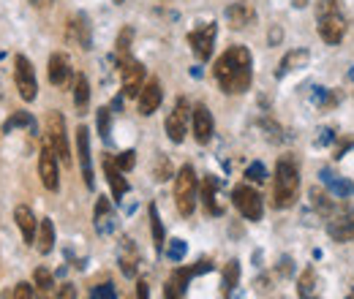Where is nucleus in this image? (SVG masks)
<instances>
[{
    "mask_svg": "<svg viewBox=\"0 0 354 299\" xmlns=\"http://www.w3.org/2000/svg\"><path fill=\"white\" fill-rule=\"evenodd\" d=\"M153 177H156L158 182H167V180H172V164H169V158H167V155H161V158L156 161Z\"/></svg>",
    "mask_w": 354,
    "mask_h": 299,
    "instance_id": "nucleus-36",
    "label": "nucleus"
},
{
    "mask_svg": "<svg viewBox=\"0 0 354 299\" xmlns=\"http://www.w3.org/2000/svg\"><path fill=\"white\" fill-rule=\"evenodd\" d=\"M46 142L55 147L57 158L63 164H71V147H68V131H66V117L60 112H49L46 117Z\"/></svg>",
    "mask_w": 354,
    "mask_h": 299,
    "instance_id": "nucleus-5",
    "label": "nucleus"
},
{
    "mask_svg": "<svg viewBox=\"0 0 354 299\" xmlns=\"http://www.w3.org/2000/svg\"><path fill=\"white\" fill-rule=\"evenodd\" d=\"M237 283H240V261L232 258V261L223 267V297L226 299L232 297V291L237 289Z\"/></svg>",
    "mask_w": 354,
    "mask_h": 299,
    "instance_id": "nucleus-31",
    "label": "nucleus"
},
{
    "mask_svg": "<svg viewBox=\"0 0 354 299\" xmlns=\"http://www.w3.org/2000/svg\"><path fill=\"white\" fill-rule=\"evenodd\" d=\"M306 63H308V52H306V49H292V52L281 60L278 77H286L289 71H295V68H300V66H306Z\"/></svg>",
    "mask_w": 354,
    "mask_h": 299,
    "instance_id": "nucleus-30",
    "label": "nucleus"
},
{
    "mask_svg": "<svg viewBox=\"0 0 354 299\" xmlns=\"http://www.w3.org/2000/svg\"><path fill=\"white\" fill-rule=\"evenodd\" d=\"M68 41H74L77 46L82 49H90L93 46V28H90V19L88 14H74L68 19Z\"/></svg>",
    "mask_w": 354,
    "mask_h": 299,
    "instance_id": "nucleus-17",
    "label": "nucleus"
},
{
    "mask_svg": "<svg viewBox=\"0 0 354 299\" xmlns=\"http://www.w3.org/2000/svg\"><path fill=\"white\" fill-rule=\"evenodd\" d=\"M216 33H218V28H216L213 22L199 25V28H194V30L188 33V44H191V49H194L196 60L207 63V60L213 57V49H216Z\"/></svg>",
    "mask_w": 354,
    "mask_h": 299,
    "instance_id": "nucleus-7",
    "label": "nucleus"
},
{
    "mask_svg": "<svg viewBox=\"0 0 354 299\" xmlns=\"http://www.w3.org/2000/svg\"><path fill=\"white\" fill-rule=\"evenodd\" d=\"M14 128H28V131H36V120L28 115V112H14L6 123H3V133H11Z\"/></svg>",
    "mask_w": 354,
    "mask_h": 299,
    "instance_id": "nucleus-33",
    "label": "nucleus"
},
{
    "mask_svg": "<svg viewBox=\"0 0 354 299\" xmlns=\"http://www.w3.org/2000/svg\"><path fill=\"white\" fill-rule=\"evenodd\" d=\"M120 79H123V93L129 98H139V93L145 87V66L133 57L120 60Z\"/></svg>",
    "mask_w": 354,
    "mask_h": 299,
    "instance_id": "nucleus-10",
    "label": "nucleus"
},
{
    "mask_svg": "<svg viewBox=\"0 0 354 299\" xmlns=\"http://www.w3.org/2000/svg\"><path fill=\"white\" fill-rule=\"evenodd\" d=\"M115 161H118V166L123 171H131L133 164H136V153H133V150H126V153H120Z\"/></svg>",
    "mask_w": 354,
    "mask_h": 299,
    "instance_id": "nucleus-39",
    "label": "nucleus"
},
{
    "mask_svg": "<svg viewBox=\"0 0 354 299\" xmlns=\"http://www.w3.org/2000/svg\"><path fill=\"white\" fill-rule=\"evenodd\" d=\"M90 299H118V291H115L112 283H101L90 291Z\"/></svg>",
    "mask_w": 354,
    "mask_h": 299,
    "instance_id": "nucleus-37",
    "label": "nucleus"
},
{
    "mask_svg": "<svg viewBox=\"0 0 354 299\" xmlns=\"http://www.w3.org/2000/svg\"><path fill=\"white\" fill-rule=\"evenodd\" d=\"M74 104H77V109H80V115H85L90 106V82L85 74H77V79H74Z\"/></svg>",
    "mask_w": 354,
    "mask_h": 299,
    "instance_id": "nucleus-28",
    "label": "nucleus"
},
{
    "mask_svg": "<svg viewBox=\"0 0 354 299\" xmlns=\"http://www.w3.org/2000/svg\"><path fill=\"white\" fill-rule=\"evenodd\" d=\"M196 199H199V180H196V171L191 164H185L183 169L175 174V204L177 213L188 215L196 210Z\"/></svg>",
    "mask_w": 354,
    "mask_h": 299,
    "instance_id": "nucleus-3",
    "label": "nucleus"
},
{
    "mask_svg": "<svg viewBox=\"0 0 354 299\" xmlns=\"http://www.w3.org/2000/svg\"><path fill=\"white\" fill-rule=\"evenodd\" d=\"M93 223H95V231L98 234H109L115 229V210H112V202L106 196H101L95 202V210H93Z\"/></svg>",
    "mask_w": 354,
    "mask_h": 299,
    "instance_id": "nucleus-23",
    "label": "nucleus"
},
{
    "mask_svg": "<svg viewBox=\"0 0 354 299\" xmlns=\"http://www.w3.org/2000/svg\"><path fill=\"white\" fill-rule=\"evenodd\" d=\"M30 3H33V6H36V8H44V6H49V3H52V0H30Z\"/></svg>",
    "mask_w": 354,
    "mask_h": 299,
    "instance_id": "nucleus-46",
    "label": "nucleus"
},
{
    "mask_svg": "<svg viewBox=\"0 0 354 299\" xmlns=\"http://www.w3.org/2000/svg\"><path fill=\"white\" fill-rule=\"evenodd\" d=\"M330 237L338 240V242H349L354 240V215H346V218H338L330 223Z\"/></svg>",
    "mask_w": 354,
    "mask_h": 299,
    "instance_id": "nucleus-27",
    "label": "nucleus"
},
{
    "mask_svg": "<svg viewBox=\"0 0 354 299\" xmlns=\"http://www.w3.org/2000/svg\"><path fill=\"white\" fill-rule=\"evenodd\" d=\"M316 28H319V36L324 44H341L346 36V17L341 11H333V14H322L316 17Z\"/></svg>",
    "mask_w": 354,
    "mask_h": 299,
    "instance_id": "nucleus-9",
    "label": "nucleus"
},
{
    "mask_svg": "<svg viewBox=\"0 0 354 299\" xmlns=\"http://www.w3.org/2000/svg\"><path fill=\"white\" fill-rule=\"evenodd\" d=\"M191 126H194V139L199 144H207L213 139V131H216V123H213V115L205 104H196L194 112H191Z\"/></svg>",
    "mask_w": 354,
    "mask_h": 299,
    "instance_id": "nucleus-12",
    "label": "nucleus"
},
{
    "mask_svg": "<svg viewBox=\"0 0 354 299\" xmlns=\"http://www.w3.org/2000/svg\"><path fill=\"white\" fill-rule=\"evenodd\" d=\"M199 199H202L207 215H223V204L218 199V180L213 174H205V180L199 185Z\"/></svg>",
    "mask_w": 354,
    "mask_h": 299,
    "instance_id": "nucleus-16",
    "label": "nucleus"
},
{
    "mask_svg": "<svg viewBox=\"0 0 354 299\" xmlns=\"http://www.w3.org/2000/svg\"><path fill=\"white\" fill-rule=\"evenodd\" d=\"M14 220H17L19 231H22V240H25L28 245H33V242H36V234H39V220H36L33 210H30L28 204H19V207L14 210Z\"/></svg>",
    "mask_w": 354,
    "mask_h": 299,
    "instance_id": "nucleus-20",
    "label": "nucleus"
},
{
    "mask_svg": "<svg viewBox=\"0 0 354 299\" xmlns=\"http://www.w3.org/2000/svg\"><path fill=\"white\" fill-rule=\"evenodd\" d=\"M101 166H104L106 182H109V188H112V199H118V202H120V199L129 193V180L123 177V169H120V166H118V161H115V158H109V155H104Z\"/></svg>",
    "mask_w": 354,
    "mask_h": 299,
    "instance_id": "nucleus-15",
    "label": "nucleus"
},
{
    "mask_svg": "<svg viewBox=\"0 0 354 299\" xmlns=\"http://www.w3.org/2000/svg\"><path fill=\"white\" fill-rule=\"evenodd\" d=\"M297 294H300V299H319L316 297V269L313 267H306L303 275L297 278Z\"/></svg>",
    "mask_w": 354,
    "mask_h": 299,
    "instance_id": "nucleus-29",
    "label": "nucleus"
},
{
    "mask_svg": "<svg viewBox=\"0 0 354 299\" xmlns=\"http://www.w3.org/2000/svg\"><path fill=\"white\" fill-rule=\"evenodd\" d=\"M319 180H322V185H324L333 196H338V199L354 196V182H349L346 177H338L333 169H322L319 171Z\"/></svg>",
    "mask_w": 354,
    "mask_h": 299,
    "instance_id": "nucleus-19",
    "label": "nucleus"
},
{
    "mask_svg": "<svg viewBox=\"0 0 354 299\" xmlns=\"http://www.w3.org/2000/svg\"><path fill=\"white\" fill-rule=\"evenodd\" d=\"M213 77L221 85L223 93H229V95L245 93L251 87V82H254V57H251L248 46H240V44L229 46L221 57L216 60Z\"/></svg>",
    "mask_w": 354,
    "mask_h": 299,
    "instance_id": "nucleus-1",
    "label": "nucleus"
},
{
    "mask_svg": "<svg viewBox=\"0 0 354 299\" xmlns=\"http://www.w3.org/2000/svg\"><path fill=\"white\" fill-rule=\"evenodd\" d=\"M14 82H17V90H19L22 101H36V95H39V82H36L33 63H30L25 55H17V57H14Z\"/></svg>",
    "mask_w": 354,
    "mask_h": 299,
    "instance_id": "nucleus-6",
    "label": "nucleus"
},
{
    "mask_svg": "<svg viewBox=\"0 0 354 299\" xmlns=\"http://www.w3.org/2000/svg\"><path fill=\"white\" fill-rule=\"evenodd\" d=\"M333 11H341V0H319V6H316V17H322V14H333Z\"/></svg>",
    "mask_w": 354,
    "mask_h": 299,
    "instance_id": "nucleus-41",
    "label": "nucleus"
},
{
    "mask_svg": "<svg viewBox=\"0 0 354 299\" xmlns=\"http://www.w3.org/2000/svg\"><path fill=\"white\" fill-rule=\"evenodd\" d=\"M33 294H36V289L30 283H17V289H14V299H33Z\"/></svg>",
    "mask_w": 354,
    "mask_h": 299,
    "instance_id": "nucleus-42",
    "label": "nucleus"
},
{
    "mask_svg": "<svg viewBox=\"0 0 354 299\" xmlns=\"http://www.w3.org/2000/svg\"><path fill=\"white\" fill-rule=\"evenodd\" d=\"M188 115H191V106H188V98H177L175 106H172V112H169V117H167V123H164V128H167V136L180 144L183 139H185V133H188Z\"/></svg>",
    "mask_w": 354,
    "mask_h": 299,
    "instance_id": "nucleus-8",
    "label": "nucleus"
},
{
    "mask_svg": "<svg viewBox=\"0 0 354 299\" xmlns=\"http://www.w3.org/2000/svg\"><path fill=\"white\" fill-rule=\"evenodd\" d=\"M346 299H354V294H352V297H346Z\"/></svg>",
    "mask_w": 354,
    "mask_h": 299,
    "instance_id": "nucleus-48",
    "label": "nucleus"
},
{
    "mask_svg": "<svg viewBox=\"0 0 354 299\" xmlns=\"http://www.w3.org/2000/svg\"><path fill=\"white\" fill-rule=\"evenodd\" d=\"M115 3H126V0H115Z\"/></svg>",
    "mask_w": 354,
    "mask_h": 299,
    "instance_id": "nucleus-47",
    "label": "nucleus"
},
{
    "mask_svg": "<svg viewBox=\"0 0 354 299\" xmlns=\"http://www.w3.org/2000/svg\"><path fill=\"white\" fill-rule=\"evenodd\" d=\"M164 299H183V291L177 289L172 280H169V283L164 286Z\"/></svg>",
    "mask_w": 354,
    "mask_h": 299,
    "instance_id": "nucleus-43",
    "label": "nucleus"
},
{
    "mask_svg": "<svg viewBox=\"0 0 354 299\" xmlns=\"http://www.w3.org/2000/svg\"><path fill=\"white\" fill-rule=\"evenodd\" d=\"M202 272H213V261L210 258H202V261H196L194 267H183V269H175L172 272V283H175L177 289L185 294V289H188V283H191V278H196V275H202Z\"/></svg>",
    "mask_w": 354,
    "mask_h": 299,
    "instance_id": "nucleus-22",
    "label": "nucleus"
},
{
    "mask_svg": "<svg viewBox=\"0 0 354 299\" xmlns=\"http://www.w3.org/2000/svg\"><path fill=\"white\" fill-rule=\"evenodd\" d=\"M118 264L123 269L126 278H136V267H139V251L129 237L120 240V248H118Z\"/></svg>",
    "mask_w": 354,
    "mask_h": 299,
    "instance_id": "nucleus-24",
    "label": "nucleus"
},
{
    "mask_svg": "<svg viewBox=\"0 0 354 299\" xmlns=\"http://www.w3.org/2000/svg\"><path fill=\"white\" fill-rule=\"evenodd\" d=\"M39 174L46 191H57L60 188V174H57V153L55 147L44 142L41 144V155H39Z\"/></svg>",
    "mask_w": 354,
    "mask_h": 299,
    "instance_id": "nucleus-11",
    "label": "nucleus"
},
{
    "mask_svg": "<svg viewBox=\"0 0 354 299\" xmlns=\"http://www.w3.org/2000/svg\"><path fill=\"white\" fill-rule=\"evenodd\" d=\"M57 299H77V291H74V286H60V291H57Z\"/></svg>",
    "mask_w": 354,
    "mask_h": 299,
    "instance_id": "nucleus-44",
    "label": "nucleus"
},
{
    "mask_svg": "<svg viewBox=\"0 0 354 299\" xmlns=\"http://www.w3.org/2000/svg\"><path fill=\"white\" fill-rule=\"evenodd\" d=\"M77 155H80V169L85 177V185L90 191L95 188V177H93V155H90V131L85 126L77 128Z\"/></svg>",
    "mask_w": 354,
    "mask_h": 299,
    "instance_id": "nucleus-13",
    "label": "nucleus"
},
{
    "mask_svg": "<svg viewBox=\"0 0 354 299\" xmlns=\"http://www.w3.org/2000/svg\"><path fill=\"white\" fill-rule=\"evenodd\" d=\"M297 191H300V166L295 158L283 155L275 164V182H272V207L275 210H286L297 202Z\"/></svg>",
    "mask_w": 354,
    "mask_h": 299,
    "instance_id": "nucleus-2",
    "label": "nucleus"
},
{
    "mask_svg": "<svg viewBox=\"0 0 354 299\" xmlns=\"http://www.w3.org/2000/svg\"><path fill=\"white\" fill-rule=\"evenodd\" d=\"M185 251H188V248H185L183 240H172V242L167 245V256L172 258V261H180V258L185 256Z\"/></svg>",
    "mask_w": 354,
    "mask_h": 299,
    "instance_id": "nucleus-38",
    "label": "nucleus"
},
{
    "mask_svg": "<svg viewBox=\"0 0 354 299\" xmlns=\"http://www.w3.org/2000/svg\"><path fill=\"white\" fill-rule=\"evenodd\" d=\"M95 120H98V133H101V139H104V142H109V133H112V109L101 106Z\"/></svg>",
    "mask_w": 354,
    "mask_h": 299,
    "instance_id": "nucleus-35",
    "label": "nucleus"
},
{
    "mask_svg": "<svg viewBox=\"0 0 354 299\" xmlns=\"http://www.w3.org/2000/svg\"><path fill=\"white\" fill-rule=\"evenodd\" d=\"M46 74H49V82L55 87H66L71 82V63H68V57L60 55V52H55V55L49 57Z\"/></svg>",
    "mask_w": 354,
    "mask_h": 299,
    "instance_id": "nucleus-18",
    "label": "nucleus"
},
{
    "mask_svg": "<svg viewBox=\"0 0 354 299\" xmlns=\"http://www.w3.org/2000/svg\"><path fill=\"white\" fill-rule=\"evenodd\" d=\"M131 41H133V30L131 28H123V30L118 33V41H115V52H118L120 60L131 57V55H129V52H131Z\"/></svg>",
    "mask_w": 354,
    "mask_h": 299,
    "instance_id": "nucleus-34",
    "label": "nucleus"
},
{
    "mask_svg": "<svg viewBox=\"0 0 354 299\" xmlns=\"http://www.w3.org/2000/svg\"><path fill=\"white\" fill-rule=\"evenodd\" d=\"M226 22H229V28H234V30H245L248 25L257 22V11H254L248 3H232V6L226 8Z\"/></svg>",
    "mask_w": 354,
    "mask_h": 299,
    "instance_id": "nucleus-21",
    "label": "nucleus"
},
{
    "mask_svg": "<svg viewBox=\"0 0 354 299\" xmlns=\"http://www.w3.org/2000/svg\"><path fill=\"white\" fill-rule=\"evenodd\" d=\"M245 177H248V180H254V182H265V180H267V169L262 166V164H259V161H257V164H251V166H248Z\"/></svg>",
    "mask_w": 354,
    "mask_h": 299,
    "instance_id": "nucleus-40",
    "label": "nucleus"
},
{
    "mask_svg": "<svg viewBox=\"0 0 354 299\" xmlns=\"http://www.w3.org/2000/svg\"><path fill=\"white\" fill-rule=\"evenodd\" d=\"M147 215H150V229H153V242H156V251L161 253L164 251V226H161V215H158V207L156 204H150L147 207Z\"/></svg>",
    "mask_w": 354,
    "mask_h": 299,
    "instance_id": "nucleus-32",
    "label": "nucleus"
},
{
    "mask_svg": "<svg viewBox=\"0 0 354 299\" xmlns=\"http://www.w3.org/2000/svg\"><path fill=\"white\" fill-rule=\"evenodd\" d=\"M33 286H36V294L39 299H52V291H55V278L46 267H36L33 272Z\"/></svg>",
    "mask_w": 354,
    "mask_h": 299,
    "instance_id": "nucleus-26",
    "label": "nucleus"
},
{
    "mask_svg": "<svg viewBox=\"0 0 354 299\" xmlns=\"http://www.w3.org/2000/svg\"><path fill=\"white\" fill-rule=\"evenodd\" d=\"M164 101V90H161V82L158 79H147L142 93H139V115L142 117H150L153 112H158Z\"/></svg>",
    "mask_w": 354,
    "mask_h": 299,
    "instance_id": "nucleus-14",
    "label": "nucleus"
},
{
    "mask_svg": "<svg viewBox=\"0 0 354 299\" xmlns=\"http://www.w3.org/2000/svg\"><path fill=\"white\" fill-rule=\"evenodd\" d=\"M136 297L150 299V286H147V280H139V283H136Z\"/></svg>",
    "mask_w": 354,
    "mask_h": 299,
    "instance_id": "nucleus-45",
    "label": "nucleus"
},
{
    "mask_svg": "<svg viewBox=\"0 0 354 299\" xmlns=\"http://www.w3.org/2000/svg\"><path fill=\"white\" fill-rule=\"evenodd\" d=\"M36 248L41 256H49L55 248V223L52 218H41L39 220V234H36Z\"/></svg>",
    "mask_w": 354,
    "mask_h": 299,
    "instance_id": "nucleus-25",
    "label": "nucleus"
},
{
    "mask_svg": "<svg viewBox=\"0 0 354 299\" xmlns=\"http://www.w3.org/2000/svg\"><path fill=\"white\" fill-rule=\"evenodd\" d=\"M232 204L237 207V213L243 215L245 220H262L265 215V202H262V193L251 185H237L232 191Z\"/></svg>",
    "mask_w": 354,
    "mask_h": 299,
    "instance_id": "nucleus-4",
    "label": "nucleus"
}]
</instances>
